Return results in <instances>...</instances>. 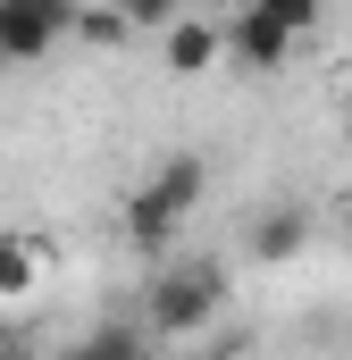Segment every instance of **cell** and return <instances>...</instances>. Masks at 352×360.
I'll list each match as a JSON object with an SVG mask.
<instances>
[{
    "mask_svg": "<svg viewBox=\"0 0 352 360\" xmlns=\"http://www.w3.org/2000/svg\"><path fill=\"white\" fill-rule=\"evenodd\" d=\"M201 193H210V160H201V151H176V160H160L151 176L126 193V210H118V218H126V243H134V252H168L176 226L201 210Z\"/></svg>",
    "mask_w": 352,
    "mask_h": 360,
    "instance_id": "cell-1",
    "label": "cell"
},
{
    "mask_svg": "<svg viewBox=\"0 0 352 360\" xmlns=\"http://www.w3.org/2000/svg\"><path fill=\"white\" fill-rule=\"evenodd\" d=\"M218 310H227V269L218 260H168V269L151 276V293H143V327L168 335V344L201 335Z\"/></svg>",
    "mask_w": 352,
    "mask_h": 360,
    "instance_id": "cell-2",
    "label": "cell"
},
{
    "mask_svg": "<svg viewBox=\"0 0 352 360\" xmlns=\"http://www.w3.org/2000/svg\"><path fill=\"white\" fill-rule=\"evenodd\" d=\"M76 34V0H0V68H25Z\"/></svg>",
    "mask_w": 352,
    "mask_h": 360,
    "instance_id": "cell-3",
    "label": "cell"
},
{
    "mask_svg": "<svg viewBox=\"0 0 352 360\" xmlns=\"http://www.w3.org/2000/svg\"><path fill=\"white\" fill-rule=\"evenodd\" d=\"M218 51H227L235 68H285V59H294L302 42H294V34H285V25H277L268 8H235V17L218 25Z\"/></svg>",
    "mask_w": 352,
    "mask_h": 360,
    "instance_id": "cell-4",
    "label": "cell"
},
{
    "mask_svg": "<svg viewBox=\"0 0 352 360\" xmlns=\"http://www.w3.org/2000/svg\"><path fill=\"white\" fill-rule=\"evenodd\" d=\"M59 360H151V327H134V319H101V327H84L76 344H59Z\"/></svg>",
    "mask_w": 352,
    "mask_h": 360,
    "instance_id": "cell-5",
    "label": "cell"
},
{
    "mask_svg": "<svg viewBox=\"0 0 352 360\" xmlns=\"http://www.w3.org/2000/svg\"><path fill=\"white\" fill-rule=\"evenodd\" d=\"M42 285V235L0 226V293H34Z\"/></svg>",
    "mask_w": 352,
    "mask_h": 360,
    "instance_id": "cell-6",
    "label": "cell"
},
{
    "mask_svg": "<svg viewBox=\"0 0 352 360\" xmlns=\"http://www.w3.org/2000/svg\"><path fill=\"white\" fill-rule=\"evenodd\" d=\"M160 51H168L176 76H201V68L218 59V25H201V17H168V42H160Z\"/></svg>",
    "mask_w": 352,
    "mask_h": 360,
    "instance_id": "cell-7",
    "label": "cell"
},
{
    "mask_svg": "<svg viewBox=\"0 0 352 360\" xmlns=\"http://www.w3.org/2000/svg\"><path fill=\"white\" fill-rule=\"evenodd\" d=\"M302 235H310V218H302L294 201H277V210L260 218V235H252V252H260V260H294V252H302Z\"/></svg>",
    "mask_w": 352,
    "mask_h": 360,
    "instance_id": "cell-8",
    "label": "cell"
},
{
    "mask_svg": "<svg viewBox=\"0 0 352 360\" xmlns=\"http://www.w3.org/2000/svg\"><path fill=\"white\" fill-rule=\"evenodd\" d=\"M76 42H92V51L109 42V51H118V42H126V17H118L109 0H101V8H76Z\"/></svg>",
    "mask_w": 352,
    "mask_h": 360,
    "instance_id": "cell-9",
    "label": "cell"
},
{
    "mask_svg": "<svg viewBox=\"0 0 352 360\" xmlns=\"http://www.w3.org/2000/svg\"><path fill=\"white\" fill-rule=\"evenodd\" d=\"M109 8H118L126 25H168L176 17V0H109Z\"/></svg>",
    "mask_w": 352,
    "mask_h": 360,
    "instance_id": "cell-10",
    "label": "cell"
},
{
    "mask_svg": "<svg viewBox=\"0 0 352 360\" xmlns=\"http://www.w3.org/2000/svg\"><path fill=\"white\" fill-rule=\"evenodd\" d=\"M0 360H34V344H25L17 327H0Z\"/></svg>",
    "mask_w": 352,
    "mask_h": 360,
    "instance_id": "cell-11",
    "label": "cell"
},
{
    "mask_svg": "<svg viewBox=\"0 0 352 360\" xmlns=\"http://www.w3.org/2000/svg\"><path fill=\"white\" fill-rule=\"evenodd\" d=\"M210 8H227V17H235V8H260V0H210Z\"/></svg>",
    "mask_w": 352,
    "mask_h": 360,
    "instance_id": "cell-12",
    "label": "cell"
}]
</instances>
